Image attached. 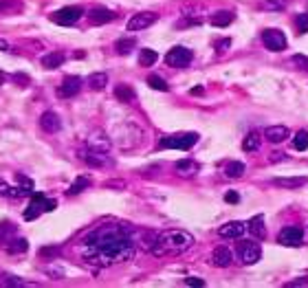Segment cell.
<instances>
[{"mask_svg":"<svg viewBox=\"0 0 308 288\" xmlns=\"http://www.w3.org/2000/svg\"><path fill=\"white\" fill-rule=\"evenodd\" d=\"M135 258L132 231L123 224H104L84 240V260L92 266H112Z\"/></svg>","mask_w":308,"mask_h":288,"instance_id":"cell-1","label":"cell"},{"mask_svg":"<svg viewBox=\"0 0 308 288\" xmlns=\"http://www.w3.org/2000/svg\"><path fill=\"white\" fill-rule=\"evenodd\" d=\"M194 246V235L183 229H167L156 235L152 246L154 255H181Z\"/></svg>","mask_w":308,"mask_h":288,"instance_id":"cell-2","label":"cell"},{"mask_svg":"<svg viewBox=\"0 0 308 288\" xmlns=\"http://www.w3.org/2000/svg\"><path fill=\"white\" fill-rule=\"evenodd\" d=\"M58 207V203L55 200H51V198H46L42 196V194H35L33 200L29 203V207L24 209V220H35V218H40V214H44V212H53V209Z\"/></svg>","mask_w":308,"mask_h":288,"instance_id":"cell-3","label":"cell"},{"mask_svg":"<svg viewBox=\"0 0 308 288\" xmlns=\"http://www.w3.org/2000/svg\"><path fill=\"white\" fill-rule=\"evenodd\" d=\"M198 141L196 132H185V135H174V137H165L161 139L158 147H165V150H189L194 147Z\"/></svg>","mask_w":308,"mask_h":288,"instance_id":"cell-4","label":"cell"},{"mask_svg":"<svg viewBox=\"0 0 308 288\" xmlns=\"http://www.w3.org/2000/svg\"><path fill=\"white\" fill-rule=\"evenodd\" d=\"M194 60V53L185 46H174L165 53V64L167 66H174V69H185L189 66V62Z\"/></svg>","mask_w":308,"mask_h":288,"instance_id":"cell-5","label":"cell"},{"mask_svg":"<svg viewBox=\"0 0 308 288\" xmlns=\"http://www.w3.org/2000/svg\"><path fill=\"white\" fill-rule=\"evenodd\" d=\"M84 15V9L77 7V4H71V7H62L60 11H55L51 15V20H53L55 24H62V27H71V24H75L77 20Z\"/></svg>","mask_w":308,"mask_h":288,"instance_id":"cell-6","label":"cell"},{"mask_svg":"<svg viewBox=\"0 0 308 288\" xmlns=\"http://www.w3.org/2000/svg\"><path fill=\"white\" fill-rule=\"evenodd\" d=\"M81 161L90 167H110L112 158L108 156V150H97V147H90L86 152H81Z\"/></svg>","mask_w":308,"mask_h":288,"instance_id":"cell-7","label":"cell"},{"mask_svg":"<svg viewBox=\"0 0 308 288\" xmlns=\"http://www.w3.org/2000/svg\"><path fill=\"white\" fill-rule=\"evenodd\" d=\"M262 42L269 51H273V53H280V51L286 49V35L282 33L280 29H266L264 33H262Z\"/></svg>","mask_w":308,"mask_h":288,"instance_id":"cell-8","label":"cell"},{"mask_svg":"<svg viewBox=\"0 0 308 288\" xmlns=\"http://www.w3.org/2000/svg\"><path fill=\"white\" fill-rule=\"evenodd\" d=\"M238 255L242 264H255L262 258V249L258 242H240L238 244Z\"/></svg>","mask_w":308,"mask_h":288,"instance_id":"cell-9","label":"cell"},{"mask_svg":"<svg viewBox=\"0 0 308 288\" xmlns=\"http://www.w3.org/2000/svg\"><path fill=\"white\" fill-rule=\"evenodd\" d=\"M158 20V15L156 13H152V11H141V13H135L130 20H128V31H143V29H148V27H152L154 22Z\"/></svg>","mask_w":308,"mask_h":288,"instance_id":"cell-10","label":"cell"},{"mask_svg":"<svg viewBox=\"0 0 308 288\" xmlns=\"http://www.w3.org/2000/svg\"><path fill=\"white\" fill-rule=\"evenodd\" d=\"M277 242L286 246H300L304 242V229L300 227H284L277 235Z\"/></svg>","mask_w":308,"mask_h":288,"instance_id":"cell-11","label":"cell"},{"mask_svg":"<svg viewBox=\"0 0 308 288\" xmlns=\"http://www.w3.org/2000/svg\"><path fill=\"white\" fill-rule=\"evenodd\" d=\"M79 88H81V79H79V77L69 75V77H64V81L60 84L58 95L62 97V99H69V97H75L77 92H79Z\"/></svg>","mask_w":308,"mask_h":288,"instance_id":"cell-12","label":"cell"},{"mask_svg":"<svg viewBox=\"0 0 308 288\" xmlns=\"http://www.w3.org/2000/svg\"><path fill=\"white\" fill-rule=\"evenodd\" d=\"M231 262H233V253L227 246H216L212 253V264L218 269H227V266H231Z\"/></svg>","mask_w":308,"mask_h":288,"instance_id":"cell-13","label":"cell"},{"mask_svg":"<svg viewBox=\"0 0 308 288\" xmlns=\"http://www.w3.org/2000/svg\"><path fill=\"white\" fill-rule=\"evenodd\" d=\"M40 128H42L44 132H49V135H53V132H60L62 121L53 110H46V112H42V117H40Z\"/></svg>","mask_w":308,"mask_h":288,"instance_id":"cell-14","label":"cell"},{"mask_svg":"<svg viewBox=\"0 0 308 288\" xmlns=\"http://www.w3.org/2000/svg\"><path fill=\"white\" fill-rule=\"evenodd\" d=\"M244 231H246L244 222H238V220H233V222L223 224V227L218 229V235H220V238H227V240H235V238H240Z\"/></svg>","mask_w":308,"mask_h":288,"instance_id":"cell-15","label":"cell"},{"mask_svg":"<svg viewBox=\"0 0 308 288\" xmlns=\"http://www.w3.org/2000/svg\"><path fill=\"white\" fill-rule=\"evenodd\" d=\"M308 183L306 176H277L273 178V185L275 187H282V189H300L304 187Z\"/></svg>","mask_w":308,"mask_h":288,"instance_id":"cell-16","label":"cell"},{"mask_svg":"<svg viewBox=\"0 0 308 288\" xmlns=\"http://www.w3.org/2000/svg\"><path fill=\"white\" fill-rule=\"evenodd\" d=\"M264 137H266V141H271V143H282V141L289 139V128L286 126H271L264 130Z\"/></svg>","mask_w":308,"mask_h":288,"instance_id":"cell-17","label":"cell"},{"mask_svg":"<svg viewBox=\"0 0 308 288\" xmlns=\"http://www.w3.org/2000/svg\"><path fill=\"white\" fill-rule=\"evenodd\" d=\"M88 20L92 24H106V22H112V20H115V13L106 7H97L88 13Z\"/></svg>","mask_w":308,"mask_h":288,"instance_id":"cell-18","label":"cell"},{"mask_svg":"<svg viewBox=\"0 0 308 288\" xmlns=\"http://www.w3.org/2000/svg\"><path fill=\"white\" fill-rule=\"evenodd\" d=\"M2 249L7 251V253H27V249H29V242L24 238H18V235H13V238H9L7 242L2 244Z\"/></svg>","mask_w":308,"mask_h":288,"instance_id":"cell-19","label":"cell"},{"mask_svg":"<svg viewBox=\"0 0 308 288\" xmlns=\"http://www.w3.org/2000/svg\"><path fill=\"white\" fill-rule=\"evenodd\" d=\"M176 174L178 176H185V178H189V176H194V174L198 172V163L196 161H192V158H183V161H176Z\"/></svg>","mask_w":308,"mask_h":288,"instance_id":"cell-20","label":"cell"},{"mask_svg":"<svg viewBox=\"0 0 308 288\" xmlns=\"http://www.w3.org/2000/svg\"><path fill=\"white\" fill-rule=\"evenodd\" d=\"M251 235H253L255 240H264L266 238V227H264V216H255V218L249 220V227Z\"/></svg>","mask_w":308,"mask_h":288,"instance_id":"cell-21","label":"cell"},{"mask_svg":"<svg viewBox=\"0 0 308 288\" xmlns=\"http://www.w3.org/2000/svg\"><path fill=\"white\" fill-rule=\"evenodd\" d=\"M64 60H66V55L60 53V51H55V53L44 55V58H42V66H44V69H49V71H53V69H60V66L64 64Z\"/></svg>","mask_w":308,"mask_h":288,"instance_id":"cell-22","label":"cell"},{"mask_svg":"<svg viewBox=\"0 0 308 288\" xmlns=\"http://www.w3.org/2000/svg\"><path fill=\"white\" fill-rule=\"evenodd\" d=\"M115 97H117L119 101H123V104H130V101L137 99V92L132 90L128 84H119V86L115 88Z\"/></svg>","mask_w":308,"mask_h":288,"instance_id":"cell-23","label":"cell"},{"mask_svg":"<svg viewBox=\"0 0 308 288\" xmlns=\"http://www.w3.org/2000/svg\"><path fill=\"white\" fill-rule=\"evenodd\" d=\"M90 183H92L90 176H77L75 181H73V185L66 189V194H69V196H75V194H79V192H84V189H88Z\"/></svg>","mask_w":308,"mask_h":288,"instance_id":"cell-24","label":"cell"},{"mask_svg":"<svg viewBox=\"0 0 308 288\" xmlns=\"http://www.w3.org/2000/svg\"><path fill=\"white\" fill-rule=\"evenodd\" d=\"M260 143H262V139H260V132H249V135L244 137V141H242V150L244 152H255V150H260Z\"/></svg>","mask_w":308,"mask_h":288,"instance_id":"cell-25","label":"cell"},{"mask_svg":"<svg viewBox=\"0 0 308 288\" xmlns=\"http://www.w3.org/2000/svg\"><path fill=\"white\" fill-rule=\"evenodd\" d=\"M209 22H212L214 27H229V24L233 22V13L231 11H218V13H214L212 18H209Z\"/></svg>","mask_w":308,"mask_h":288,"instance_id":"cell-26","label":"cell"},{"mask_svg":"<svg viewBox=\"0 0 308 288\" xmlns=\"http://www.w3.org/2000/svg\"><path fill=\"white\" fill-rule=\"evenodd\" d=\"M244 163H240V161H231L225 165V176L227 178H240L244 174Z\"/></svg>","mask_w":308,"mask_h":288,"instance_id":"cell-27","label":"cell"},{"mask_svg":"<svg viewBox=\"0 0 308 288\" xmlns=\"http://www.w3.org/2000/svg\"><path fill=\"white\" fill-rule=\"evenodd\" d=\"M24 194H29V192H24V189H15V187H11V185H7L0 178V196H7V198H22Z\"/></svg>","mask_w":308,"mask_h":288,"instance_id":"cell-28","label":"cell"},{"mask_svg":"<svg viewBox=\"0 0 308 288\" xmlns=\"http://www.w3.org/2000/svg\"><path fill=\"white\" fill-rule=\"evenodd\" d=\"M106 84H108V75L106 73H92L88 77V86L92 90H101V88H106Z\"/></svg>","mask_w":308,"mask_h":288,"instance_id":"cell-29","label":"cell"},{"mask_svg":"<svg viewBox=\"0 0 308 288\" xmlns=\"http://www.w3.org/2000/svg\"><path fill=\"white\" fill-rule=\"evenodd\" d=\"M293 147L297 152H306L308 150V132L306 130H300L295 137H293Z\"/></svg>","mask_w":308,"mask_h":288,"instance_id":"cell-30","label":"cell"},{"mask_svg":"<svg viewBox=\"0 0 308 288\" xmlns=\"http://www.w3.org/2000/svg\"><path fill=\"white\" fill-rule=\"evenodd\" d=\"M158 60V53L152 49H141V55H139V64L141 66H152L154 62Z\"/></svg>","mask_w":308,"mask_h":288,"instance_id":"cell-31","label":"cell"},{"mask_svg":"<svg viewBox=\"0 0 308 288\" xmlns=\"http://www.w3.org/2000/svg\"><path fill=\"white\" fill-rule=\"evenodd\" d=\"M135 38H123V40H117V44H115V49H117V53L119 55H128L132 49H135Z\"/></svg>","mask_w":308,"mask_h":288,"instance_id":"cell-32","label":"cell"},{"mask_svg":"<svg viewBox=\"0 0 308 288\" xmlns=\"http://www.w3.org/2000/svg\"><path fill=\"white\" fill-rule=\"evenodd\" d=\"M262 7L269 11H284L289 7V0H262Z\"/></svg>","mask_w":308,"mask_h":288,"instance_id":"cell-33","label":"cell"},{"mask_svg":"<svg viewBox=\"0 0 308 288\" xmlns=\"http://www.w3.org/2000/svg\"><path fill=\"white\" fill-rule=\"evenodd\" d=\"M148 86L154 90H161V92H167L169 90V86L165 84V79L163 77H158V75H150L148 77Z\"/></svg>","mask_w":308,"mask_h":288,"instance_id":"cell-34","label":"cell"},{"mask_svg":"<svg viewBox=\"0 0 308 288\" xmlns=\"http://www.w3.org/2000/svg\"><path fill=\"white\" fill-rule=\"evenodd\" d=\"M13 235H15V227H13V224H9V222L0 224V246L7 242L9 238H13Z\"/></svg>","mask_w":308,"mask_h":288,"instance_id":"cell-35","label":"cell"},{"mask_svg":"<svg viewBox=\"0 0 308 288\" xmlns=\"http://www.w3.org/2000/svg\"><path fill=\"white\" fill-rule=\"evenodd\" d=\"M295 29L300 33H308V13H300L295 18Z\"/></svg>","mask_w":308,"mask_h":288,"instance_id":"cell-36","label":"cell"},{"mask_svg":"<svg viewBox=\"0 0 308 288\" xmlns=\"http://www.w3.org/2000/svg\"><path fill=\"white\" fill-rule=\"evenodd\" d=\"M15 181L22 185L24 192H31V189H33V181H31V178H27V176H22V174H18V176H15Z\"/></svg>","mask_w":308,"mask_h":288,"instance_id":"cell-37","label":"cell"},{"mask_svg":"<svg viewBox=\"0 0 308 288\" xmlns=\"http://www.w3.org/2000/svg\"><path fill=\"white\" fill-rule=\"evenodd\" d=\"M293 64L300 66V69H308V58L306 55H295V58H293Z\"/></svg>","mask_w":308,"mask_h":288,"instance_id":"cell-38","label":"cell"},{"mask_svg":"<svg viewBox=\"0 0 308 288\" xmlns=\"http://www.w3.org/2000/svg\"><path fill=\"white\" fill-rule=\"evenodd\" d=\"M185 284H187V286H205V282L200 280V277H187Z\"/></svg>","mask_w":308,"mask_h":288,"instance_id":"cell-39","label":"cell"},{"mask_svg":"<svg viewBox=\"0 0 308 288\" xmlns=\"http://www.w3.org/2000/svg\"><path fill=\"white\" fill-rule=\"evenodd\" d=\"M225 200H227V203H231V205H235V203L240 200V196H238L235 192H227V194H225Z\"/></svg>","mask_w":308,"mask_h":288,"instance_id":"cell-40","label":"cell"},{"mask_svg":"<svg viewBox=\"0 0 308 288\" xmlns=\"http://www.w3.org/2000/svg\"><path fill=\"white\" fill-rule=\"evenodd\" d=\"M231 46V40H220V42H216V49L220 51V53H223V51H227Z\"/></svg>","mask_w":308,"mask_h":288,"instance_id":"cell-41","label":"cell"},{"mask_svg":"<svg viewBox=\"0 0 308 288\" xmlns=\"http://www.w3.org/2000/svg\"><path fill=\"white\" fill-rule=\"evenodd\" d=\"M27 282L22 280H15V277H11V280H4V286H24Z\"/></svg>","mask_w":308,"mask_h":288,"instance_id":"cell-42","label":"cell"},{"mask_svg":"<svg viewBox=\"0 0 308 288\" xmlns=\"http://www.w3.org/2000/svg\"><path fill=\"white\" fill-rule=\"evenodd\" d=\"M7 7H11V0H0V13H2Z\"/></svg>","mask_w":308,"mask_h":288,"instance_id":"cell-43","label":"cell"},{"mask_svg":"<svg viewBox=\"0 0 308 288\" xmlns=\"http://www.w3.org/2000/svg\"><path fill=\"white\" fill-rule=\"evenodd\" d=\"M55 253H60V249H42V255H55Z\"/></svg>","mask_w":308,"mask_h":288,"instance_id":"cell-44","label":"cell"},{"mask_svg":"<svg viewBox=\"0 0 308 288\" xmlns=\"http://www.w3.org/2000/svg\"><path fill=\"white\" fill-rule=\"evenodd\" d=\"M0 51H9V42L7 40H2V38H0Z\"/></svg>","mask_w":308,"mask_h":288,"instance_id":"cell-45","label":"cell"},{"mask_svg":"<svg viewBox=\"0 0 308 288\" xmlns=\"http://www.w3.org/2000/svg\"><path fill=\"white\" fill-rule=\"evenodd\" d=\"M308 284V280H297V282H291V286H304Z\"/></svg>","mask_w":308,"mask_h":288,"instance_id":"cell-46","label":"cell"},{"mask_svg":"<svg viewBox=\"0 0 308 288\" xmlns=\"http://www.w3.org/2000/svg\"><path fill=\"white\" fill-rule=\"evenodd\" d=\"M192 95H203V88H200V86H196V88H192Z\"/></svg>","mask_w":308,"mask_h":288,"instance_id":"cell-47","label":"cell"},{"mask_svg":"<svg viewBox=\"0 0 308 288\" xmlns=\"http://www.w3.org/2000/svg\"><path fill=\"white\" fill-rule=\"evenodd\" d=\"M2 81H4V73H2V71H0V84H2Z\"/></svg>","mask_w":308,"mask_h":288,"instance_id":"cell-48","label":"cell"}]
</instances>
